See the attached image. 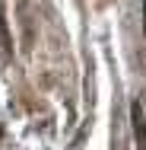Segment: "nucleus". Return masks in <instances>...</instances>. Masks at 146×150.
Returning <instances> with one entry per match:
<instances>
[{
	"mask_svg": "<svg viewBox=\"0 0 146 150\" xmlns=\"http://www.w3.org/2000/svg\"><path fill=\"white\" fill-rule=\"evenodd\" d=\"M130 115H133V134H137L140 147L146 150V118H143V109H140V102H133V105H130Z\"/></svg>",
	"mask_w": 146,
	"mask_h": 150,
	"instance_id": "f257e3e1",
	"label": "nucleus"
},
{
	"mask_svg": "<svg viewBox=\"0 0 146 150\" xmlns=\"http://www.w3.org/2000/svg\"><path fill=\"white\" fill-rule=\"evenodd\" d=\"M0 38L6 48H13V38H10V26H6V13H3V3H0Z\"/></svg>",
	"mask_w": 146,
	"mask_h": 150,
	"instance_id": "f03ea898",
	"label": "nucleus"
},
{
	"mask_svg": "<svg viewBox=\"0 0 146 150\" xmlns=\"http://www.w3.org/2000/svg\"><path fill=\"white\" fill-rule=\"evenodd\" d=\"M143 32H146V0H143Z\"/></svg>",
	"mask_w": 146,
	"mask_h": 150,
	"instance_id": "7ed1b4c3",
	"label": "nucleus"
},
{
	"mask_svg": "<svg viewBox=\"0 0 146 150\" xmlns=\"http://www.w3.org/2000/svg\"><path fill=\"white\" fill-rule=\"evenodd\" d=\"M0 134H3V128H0Z\"/></svg>",
	"mask_w": 146,
	"mask_h": 150,
	"instance_id": "20e7f679",
	"label": "nucleus"
}]
</instances>
